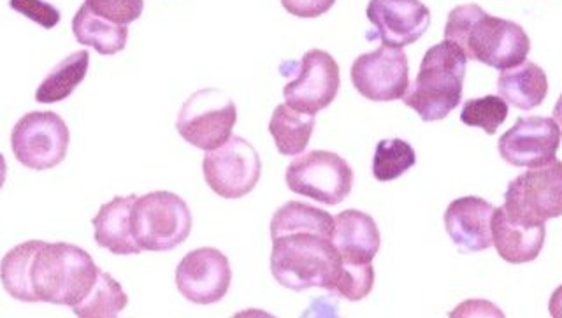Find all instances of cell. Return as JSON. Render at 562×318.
Returning a JSON list of instances; mask_svg holds the SVG:
<instances>
[{"label": "cell", "instance_id": "52a82bcc", "mask_svg": "<svg viewBox=\"0 0 562 318\" xmlns=\"http://www.w3.org/2000/svg\"><path fill=\"white\" fill-rule=\"evenodd\" d=\"M70 134L66 122L53 111H34L18 120L11 148L20 164L32 171H48L64 162Z\"/></svg>", "mask_w": 562, "mask_h": 318}, {"label": "cell", "instance_id": "7a4b0ae2", "mask_svg": "<svg viewBox=\"0 0 562 318\" xmlns=\"http://www.w3.org/2000/svg\"><path fill=\"white\" fill-rule=\"evenodd\" d=\"M445 39L461 46L468 60L497 71L522 66L531 52V39L518 23L492 16L476 4L459 5L450 11Z\"/></svg>", "mask_w": 562, "mask_h": 318}, {"label": "cell", "instance_id": "d4e9b609", "mask_svg": "<svg viewBox=\"0 0 562 318\" xmlns=\"http://www.w3.org/2000/svg\"><path fill=\"white\" fill-rule=\"evenodd\" d=\"M417 164L413 146L400 137L378 143L373 157V177L378 182H394Z\"/></svg>", "mask_w": 562, "mask_h": 318}, {"label": "cell", "instance_id": "44dd1931", "mask_svg": "<svg viewBox=\"0 0 562 318\" xmlns=\"http://www.w3.org/2000/svg\"><path fill=\"white\" fill-rule=\"evenodd\" d=\"M72 34L79 45L92 46L99 55L120 54L127 46V25H116L97 16L83 4L72 19Z\"/></svg>", "mask_w": 562, "mask_h": 318}, {"label": "cell", "instance_id": "9c48e42d", "mask_svg": "<svg viewBox=\"0 0 562 318\" xmlns=\"http://www.w3.org/2000/svg\"><path fill=\"white\" fill-rule=\"evenodd\" d=\"M503 208L509 217L529 224L562 217V162L555 160L515 178L506 189Z\"/></svg>", "mask_w": 562, "mask_h": 318}, {"label": "cell", "instance_id": "8fae6325", "mask_svg": "<svg viewBox=\"0 0 562 318\" xmlns=\"http://www.w3.org/2000/svg\"><path fill=\"white\" fill-rule=\"evenodd\" d=\"M351 83L368 101H400L409 89V64L403 48L380 46L351 64Z\"/></svg>", "mask_w": 562, "mask_h": 318}, {"label": "cell", "instance_id": "ffe728a7", "mask_svg": "<svg viewBox=\"0 0 562 318\" xmlns=\"http://www.w3.org/2000/svg\"><path fill=\"white\" fill-rule=\"evenodd\" d=\"M497 92L509 106L531 111L541 106L549 95V78L538 64L524 63L522 66L501 72Z\"/></svg>", "mask_w": 562, "mask_h": 318}, {"label": "cell", "instance_id": "3957f363", "mask_svg": "<svg viewBox=\"0 0 562 318\" xmlns=\"http://www.w3.org/2000/svg\"><path fill=\"white\" fill-rule=\"evenodd\" d=\"M99 271L83 248L37 239L26 265L29 299L72 308L90 294Z\"/></svg>", "mask_w": 562, "mask_h": 318}, {"label": "cell", "instance_id": "4fadbf2b", "mask_svg": "<svg viewBox=\"0 0 562 318\" xmlns=\"http://www.w3.org/2000/svg\"><path fill=\"white\" fill-rule=\"evenodd\" d=\"M297 67V76L283 89V98L290 107L316 115L338 95L341 87L338 63L324 49H310Z\"/></svg>", "mask_w": 562, "mask_h": 318}, {"label": "cell", "instance_id": "9a60e30c", "mask_svg": "<svg viewBox=\"0 0 562 318\" xmlns=\"http://www.w3.org/2000/svg\"><path fill=\"white\" fill-rule=\"evenodd\" d=\"M366 14L374 27L366 37L392 48L415 45L430 25L429 8L420 0H371Z\"/></svg>", "mask_w": 562, "mask_h": 318}, {"label": "cell", "instance_id": "7c38bea8", "mask_svg": "<svg viewBox=\"0 0 562 318\" xmlns=\"http://www.w3.org/2000/svg\"><path fill=\"white\" fill-rule=\"evenodd\" d=\"M561 139V127L550 116H520L514 127L499 137L497 151L515 168H543L558 160Z\"/></svg>", "mask_w": 562, "mask_h": 318}, {"label": "cell", "instance_id": "e0dca14e", "mask_svg": "<svg viewBox=\"0 0 562 318\" xmlns=\"http://www.w3.org/2000/svg\"><path fill=\"white\" fill-rule=\"evenodd\" d=\"M492 245L503 261L526 264L540 257L547 239L544 224H529L509 217L506 209L494 208L491 218Z\"/></svg>", "mask_w": 562, "mask_h": 318}, {"label": "cell", "instance_id": "4dcf8cb0", "mask_svg": "<svg viewBox=\"0 0 562 318\" xmlns=\"http://www.w3.org/2000/svg\"><path fill=\"white\" fill-rule=\"evenodd\" d=\"M549 311L550 317L562 318V285L552 292V296H550Z\"/></svg>", "mask_w": 562, "mask_h": 318}, {"label": "cell", "instance_id": "5bb4252c", "mask_svg": "<svg viewBox=\"0 0 562 318\" xmlns=\"http://www.w3.org/2000/svg\"><path fill=\"white\" fill-rule=\"evenodd\" d=\"M233 271L227 257L216 248H198L181 259L176 268V287L184 299L195 305H215L227 296Z\"/></svg>", "mask_w": 562, "mask_h": 318}, {"label": "cell", "instance_id": "30bf717a", "mask_svg": "<svg viewBox=\"0 0 562 318\" xmlns=\"http://www.w3.org/2000/svg\"><path fill=\"white\" fill-rule=\"evenodd\" d=\"M202 171L216 195L224 200H241L259 183L262 162L250 143L243 137L231 136L216 150L206 151Z\"/></svg>", "mask_w": 562, "mask_h": 318}, {"label": "cell", "instance_id": "2e32d148", "mask_svg": "<svg viewBox=\"0 0 562 318\" xmlns=\"http://www.w3.org/2000/svg\"><path fill=\"white\" fill-rule=\"evenodd\" d=\"M492 213L494 206L476 195H468L448 204L445 229L459 252H483L492 247Z\"/></svg>", "mask_w": 562, "mask_h": 318}, {"label": "cell", "instance_id": "277c9868", "mask_svg": "<svg viewBox=\"0 0 562 318\" xmlns=\"http://www.w3.org/2000/svg\"><path fill=\"white\" fill-rule=\"evenodd\" d=\"M465 66L468 57L452 41H441L427 49L417 80L403 98L404 104L427 124L447 118L461 104Z\"/></svg>", "mask_w": 562, "mask_h": 318}, {"label": "cell", "instance_id": "484cf974", "mask_svg": "<svg viewBox=\"0 0 562 318\" xmlns=\"http://www.w3.org/2000/svg\"><path fill=\"white\" fill-rule=\"evenodd\" d=\"M508 118V104L499 95L470 99L464 102L461 111V122L468 127L482 128L483 133L494 136L497 128Z\"/></svg>", "mask_w": 562, "mask_h": 318}, {"label": "cell", "instance_id": "ac0fdd59", "mask_svg": "<svg viewBox=\"0 0 562 318\" xmlns=\"http://www.w3.org/2000/svg\"><path fill=\"white\" fill-rule=\"evenodd\" d=\"M333 241L347 264H371L382 247L376 222L359 209H345L334 218Z\"/></svg>", "mask_w": 562, "mask_h": 318}, {"label": "cell", "instance_id": "cb8c5ba5", "mask_svg": "<svg viewBox=\"0 0 562 318\" xmlns=\"http://www.w3.org/2000/svg\"><path fill=\"white\" fill-rule=\"evenodd\" d=\"M128 297L116 280L110 273L99 271L95 285L81 303L72 306L76 317L81 318H114L127 308Z\"/></svg>", "mask_w": 562, "mask_h": 318}, {"label": "cell", "instance_id": "6da1fadb", "mask_svg": "<svg viewBox=\"0 0 562 318\" xmlns=\"http://www.w3.org/2000/svg\"><path fill=\"white\" fill-rule=\"evenodd\" d=\"M334 217L310 204L290 201L271 220V273L281 287L333 292L342 261L333 241Z\"/></svg>", "mask_w": 562, "mask_h": 318}, {"label": "cell", "instance_id": "1f68e13d", "mask_svg": "<svg viewBox=\"0 0 562 318\" xmlns=\"http://www.w3.org/2000/svg\"><path fill=\"white\" fill-rule=\"evenodd\" d=\"M5 178H8V164H5L4 155L0 154V191L4 186Z\"/></svg>", "mask_w": 562, "mask_h": 318}, {"label": "cell", "instance_id": "ba28073f", "mask_svg": "<svg viewBox=\"0 0 562 318\" xmlns=\"http://www.w3.org/2000/svg\"><path fill=\"white\" fill-rule=\"evenodd\" d=\"M285 182L294 194L338 206L353 189V169L338 154L313 150L286 168Z\"/></svg>", "mask_w": 562, "mask_h": 318}, {"label": "cell", "instance_id": "d6986e66", "mask_svg": "<svg viewBox=\"0 0 562 318\" xmlns=\"http://www.w3.org/2000/svg\"><path fill=\"white\" fill-rule=\"evenodd\" d=\"M137 195L114 197L110 203L102 204L97 217L92 220L95 229V243L113 255H139V245L132 235V208Z\"/></svg>", "mask_w": 562, "mask_h": 318}, {"label": "cell", "instance_id": "7402d4cb", "mask_svg": "<svg viewBox=\"0 0 562 318\" xmlns=\"http://www.w3.org/2000/svg\"><path fill=\"white\" fill-rule=\"evenodd\" d=\"M315 115L301 113L289 104H280L269 122V134L277 143L281 155L297 157L306 150L307 143L315 130Z\"/></svg>", "mask_w": 562, "mask_h": 318}, {"label": "cell", "instance_id": "f546056e", "mask_svg": "<svg viewBox=\"0 0 562 318\" xmlns=\"http://www.w3.org/2000/svg\"><path fill=\"white\" fill-rule=\"evenodd\" d=\"M281 5L297 19H318L333 10L336 0H280Z\"/></svg>", "mask_w": 562, "mask_h": 318}, {"label": "cell", "instance_id": "f1b7e54d", "mask_svg": "<svg viewBox=\"0 0 562 318\" xmlns=\"http://www.w3.org/2000/svg\"><path fill=\"white\" fill-rule=\"evenodd\" d=\"M9 4L16 13L23 14L46 31H52L60 23V11L44 0H11Z\"/></svg>", "mask_w": 562, "mask_h": 318}, {"label": "cell", "instance_id": "5b68a950", "mask_svg": "<svg viewBox=\"0 0 562 318\" xmlns=\"http://www.w3.org/2000/svg\"><path fill=\"white\" fill-rule=\"evenodd\" d=\"M189 204L172 192L158 191L137 197L132 208V235L146 252H169L192 232Z\"/></svg>", "mask_w": 562, "mask_h": 318}, {"label": "cell", "instance_id": "4316f807", "mask_svg": "<svg viewBox=\"0 0 562 318\" xmlns=\"http://www.w3.org/2000/svg\"><path fill=\"white\" fill-rule=\"evenodd\" d=\"M373 264H347L342 262L338 282L330 294L345 297L348 300H362L373 291Z\"/></svg>", "mask_w": 562, "mask_h": 318}, {"label": "cell", "instance_id": "83f0119b", "mask_svg": "<svg viewBox=\"0 0 562 318\" xmlns=\"http://www.w3.org/2000/svg\"><path fill=\"white\" fill-rule=\"evenodd\" d=\"M85 4L97 16L127 27L139 20L145 10V0H85Z\"/></svg>", "mask_w": 562, "mask_h": 318}, {"label": "cell", "instance_id": "603a6c76", "mask_svg": "<svg viewBox=\"0 0 562 318\" xmlns=\"http://www.w3.org/2000/svg\"><path fill=\"white\" fill-rule=\"evenodd\" d=\"M88 67H90V54L87 49H79L76 54H70L69 57L53 67L49 75L44 78L40 89L35 92V101L41 104L66 101L70 93L83 83Z\"/></svg>", "mask_w": 562, "mask_h": 318}, {"label": "cell", "instance_id": "8992f818", "mask_svg": "<svg viewBox=\"0 0 562 318\" xmlns=\"http://www.w3.org/2000/svg\"><path fill=\"white\" fill-rule=\"evenodd\" d=\"M237 122L233 99L218 89H204L192 93L181 106L176 130L184 141L199 150H216L228 137Z\"/></svg>", "mask_w": 562, "mask_h": 318}, {"label": "cell", "instance_id": "d6a6232c", "mask_svg": "<svg viewBox=\"0 0 562 318\" xmlns=\"http://www.w3.org/2000/svg\"><path fill=\"white\" fill-rule=\"evenodd\" d=\"M553 120L562 127V93L561 98L555 102V106H553Z\"/></svg>", "mask_w": 562, "mask_h": 318}]
</instances>
